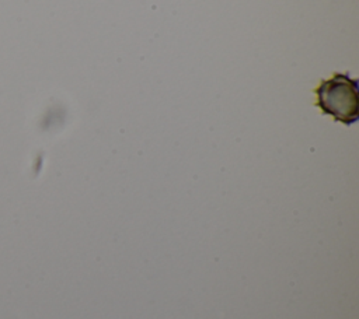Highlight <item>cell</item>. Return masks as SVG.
<instances>
[{
    "instance_id": "cell-1",
    "label": "cell",
    "mask_w": 359,
    "mask_h": 319,
    "mask_svg": "<svg viewBox=\"0 0 359 319\" xmlns=\"http://www.w3.org/2000/svg\"><path fill=\"white\" fill-rule=\"evenodd\" d=\"M316 105L323 113L331 115L344 125H352L359 118L358 81L348 74L335 73L316 88Z\"/></svg>"
}]
</instances>
